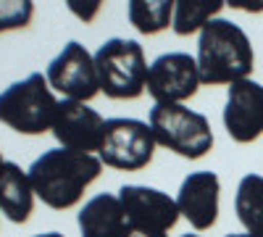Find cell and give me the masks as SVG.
Listing matches in <instances>:
<instances>
[{
	"label": "cell",
	"instance_id": "obj_23",
	"mask_svg": "<svg viewBox=\"0 0 263 237\" xmlns=\"http://www.w3.org/2000/svg\"><path fill=\"white\" fill-rule=\"evenodd\" d=\"M182 237H200V234H182Z\"/></svg>",
	"mask_w": 263,
	"mask_h": 237
},
{
	"label": "cell",
	"instance_id": "obj_6",
	"mask_svg": "<svg viewBox=\"0 0 263 237\" xmlns=\"http://www.w3.org/2000/svg\"><path fill=\"white\" fill-rule=\"evenodd\" d=\"M156 137L140 119H108L103 126L100 161L119 171H140L153 161Z\"/></svg>",
	"mask_w": 263,
	"mask_h": 237
},
{
	"label": "cell",
	"instance_id": "obj_12",
	"mask_svg": "<svg viewBox=\"0 0 263 237\" xmlns=\"http://www.w3.org/2000/svg\"><path fill=\"white\" fill-rule=\"evenodd\" d=\"M218 192H221V182L213 171H192V174L182 182L177 206L179 213L197 229H211L218 219Z\"/></svg>",
	"mask_w": 263,
	"mask_h": 237
},
{
	"label": "cell",
	"instance_id": "obj_11",
	"mask_svg": "<svg viewBox=\"0 0 263 237\" xmlns=\"http://www.w3.org/2000/svg\"><path fill=\"white\" fill-rule=\"evenodd\" d=\"M224 126L234 142L245 145L263 135V84L253 79L234 82L224 105Z\"/></svg>",
	"mask_w": 263,
	"mask_h": 237
},
{
	"label": "cell",
	"instance_id": "obj_1",
	"mask_svg": "<svg viewBox=\"0 0 263 237\" xmlns=\"http://www.w3.org/2000/svg\"><path fill=\"white\" fill-rule=\"evenodd\" d=\"M103 161L77 150H45L29 166V182L34 195L53 211H66L82 200L84 190L100 177Z\"/></svg>",
	"mask_w": 263,
	"mask_h": 237
},
{
	"label": "cell",
	"instance_id": "obj_15",
	"mask_svg": "<svg viewBox=\"0 0 263 237\" xmlns=\"http://www.w3.org/2000/svg\"><path fill=\"white\" fill-rule=\"evenodd\" d=\"M234 211L250 237H263V177L248 174L239 179Z\"/></svg>",
	"mask_w": 263,
	"mask_h": 237
},
{
	"label": "cell",
	"instance_id": "obj_4",
	"mask_svg": "<svg viewBox=\"0 0 263 237\" xmlns=\"http://www.w3.org/2000/svg\"><path fill=\"white\" fill-rule=\"evenodd\" d=\"M58 103L50 93L48 77L29 74L0 93V121L21 135H42L53 129Z\"/></svg>",
	"mask_w": 263,
	"mask_h": 237
},
{
	"label": "cell",
	"instance_id": "obj_19",
	"mask_svg": "<svg viewBox=\"0 0 263 237\" xmlns=\"http://www.w3.org/2000/svg\"><path fill=\"white\" fill-rule=\"evenodd\" d=\"M124 237H166L161 232H145V229H126Z\"/></svg>",
	"mask_w": 263,
	"mask_h": 237
},
{
	"label": "cell",
	"instance_id": "obj_14",
	"mask_svg": "<svg viewBox=\"0 0 263 237\" xmlns=\"http://www.w3.org/2000/svg\"><path fill=\"white\" fill-rule=\"evenodd\" d=\"M32 208H34V190L29 174L21 171L18 163L3 161L0 163V211L13 224H24Z\"/></svg>",
	"mask_w": 263,
	"mask_h": 237
},
{
	"label": "cell",
	"instance_id": "obj_13",
	"mask_svg": "<svg viewBox=\"0 0 263 237\" xmlns=\"http://www.w3.org/2000/svg\"><path fill=\"white\" fill-rule=\"evenodd\" d=\"M79 232L82 237H124L129 224L119 195L100 192L90 198L79 211Z\"/></svg>",
	"mask_w": 263,
	"mask_h": 237
},
{
	"label": "cell",
	"instance_id": "obj_16",
	"mask_svg": "<svg viewBox=\"0 0 263 237\" xmlns=\"http://www.w3.org/2000/svg\"><path fill=\"white\" fill-rule=\"evenodd\" d=\"M126 16L129 24L140 34H158L168 24H174V3H168V0H153V3L132 0L126 6Z\"/></svg>",
	"mask_w": 263,
	"mask_h": 237
},
{
	"label": "cell",
	"instance_id": "obj_18",
	"mask_svg": "<svg viewBox=\"0 0 263 237\" xmlns=\"http://www.w3.org/2000/svg\"><path fill=\"white\" fill-rule=\"evenodd\" d=\"M34 16V3L29 0H6L0 3V32L24 29Z\"/></svg>",
	"mask_w": 263,
	"mask_h": 237
},
{
	"label": "cell",
	"instance_id": "obj_2",
	"mask_svg": "<svg viewBox=\"0 0 263 237\" xmlns=\"http://www.w3.org/2000/svg\"><path fill=\"white\" fill-rule=\"evenodd\" d=\"M255 53L248 34L227 19H213L197 40V69L203 84H234L250 77Z\"/></svg>",
	"mask_w": 263,
	"mask_h": 237
},
{
	"label": "cell",
	"instance_id": "obj_10",
	"mask_svg": "<svg viewBox=\"0 0 263 237\" xmlns=\"http://www.w3.org/2000/svg\"><path fill=\"white\" fill-rule=\"evenodd\" d=\"M103 126H105L103 116L95 108H90L87 103L61 100L55 121H53V137L66 150L92 156V150H100Z\"/></svg>",
	"mask_w": 263,
	"mask_h": 237
},
{
	"label": "cell",
	"instance_id": "obj_5",
	"mask_svg": "<svg viewBox=\"0 0 263 237\" xmlns=\"http://www.w3.org/2000/svg\"><path fill=\"white\" fill-rule=\"evenodd\" d=\"M147 124L156 142L174 150L182 158L197 161L213 148V132L208 119L182 103H156L150 108Z\"/></svg>",
	"mask_w": 263,
	"mask_h": 237
},
{
	"label": "cell",
	"instance_id": "obj_21",
	"mask_svg": "<svg viewBox=\"0 0 263 237\" xmlns=\"http://www.w3.org/2000/svg\"><path fill=\"white\" fill-rule=\"evenodd\" d=\"M34 237H63L61 232H45V234H34Z\"/></svg>",
	"mask_w": 263,
	"mask_h": 237
},
{
	"label": "cell",
	"instance_id": "obj_24",
	"mask_svg": "<svg viewBox=\"0 0 263 237\" xmlns=\"http://www.w3.org/2000/svg\"><path fill=\"white\" fill-rule=\"evenodd\" d=\"M0 163H3V156H0Z\"/></svg>",
	"mask_w": 263,
	"mask_h": 237
},
{
	"label": "cell",
	"instance_id": "obj_7",
	"mask_svg": "<svg viewBox=\"0 0 263 237\" xmlns=\"http://www.w3.org/2000/svg\"><path fill=\"white\" fill-rule=\"evenodd\" d=\"M45 77H48L50 90H58L63 100L87 103L100 93L95 56L84 45H79L77 40L63 45V50L50 61Z\"/></svg>",
	"mask_w": 263,
	"mask_h": 237
},
{
	"label": "cell",
	"instance_id": "obj_22",
	"mask_svg": "<svg viewBox=\"0 0 263 237\" xmlns=\"http://www.w3.org/2000/svg\"><path fill=\"white\" fill-rule=\"evenodd\" d=\"M227 237H250V234H227Z\"/></svg>",
	"mask_w": 263,
	"mask_h": 237
},
{
	"label": "cell",
	"instance_id": "obj_8",
	"mask_svg": "<svg viewBox=\"0 0 263 237\" xmlns=\"http://www.w3.org/2000/svg\"><path fill=\"white\" fill-rule=\"evenodd\" d=\"M200 84L197 58L190 53H163L147 69V93L156 103L190 100Z\"/></svg>",
	"mask_w": 263,
	"mask_h": 237
},
{
	"label": "cell",
	"instance_id": "obj_17",
	"mask_svg": "<svg viewBox=\"0 0 263 237\" xmlns=\"http://www.w3.org/2000/svg\"><path fill=\"white\" fill-rule=\"evenodd\" d=\"M224 3H216V0H179L174 3V32L179 37H187L192 32H203V27L208 21H213L221 13Z\"/></svg>",
	"mask_w": 263,
	"mask_h": 237
},
{
	"label": "cell",
	"instance_id": "obj_20",
	"mask_svg": "<svg viewBox=\"0 0 263 237\" xmlns=\"http://www.w3.org/2000/svg\"><path fill=\"white\" fill-rule=\"evenodd\" d=\"M234 8H242V11H263V3L260 6H253V3H245V0H232Z\"/></svg>",
	"mask_w": 263,
	"mask_h": 237
},
{
	"label": "cell",
	"instance_id": "obj_3",
	"mask_svg": "<svg viewBox=\"0 0 263 237\" xmlns=\"http://www.w3.org/2000/svg\"><path fill=\"white\" fill-rule=\"evenodd\" d=\"M95 66L100 79V93L111 100H135L147 87L145 50L137 40L111 37L95 53Z\"/></svg>",
	"mask_w": 263,
	"mask_h": 237
},
{
	"label": "cell",
	"instance_id": "obj_9",
	"mask_svg": "<svg viewBox=\"0 0 263 237\" xmlns=\"http://www.w3.org/2000/svg\"><path fill=\"white\" fill-rule=\"evenodd\" d=\"M119 200L124 206L129 229H145V232L166 234L168 229L177 227V222L182 216L177 200L156 187L124 185L119 190Z\"/></svg>",
	"mask_w": 263,
	"mask_h": 237
}]
</instances>
